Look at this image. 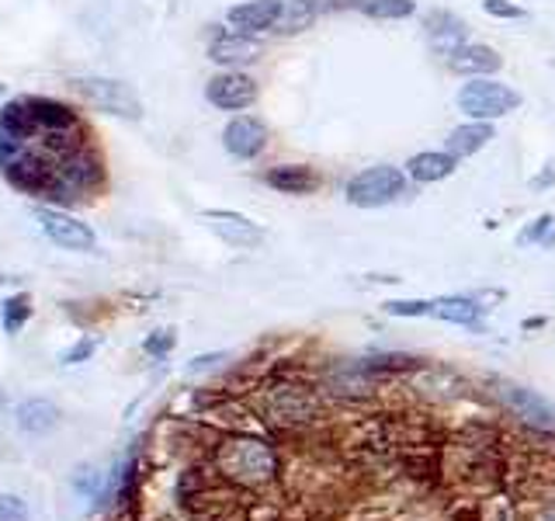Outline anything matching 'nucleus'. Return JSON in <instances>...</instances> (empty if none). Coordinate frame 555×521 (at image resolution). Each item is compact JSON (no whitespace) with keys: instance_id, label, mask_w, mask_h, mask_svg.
I'll use <instances>...</instances> for the list:
<instances>
[{"instance_id":"4468645a","label":"nucleus","mask_w":555,"mask_h":521,"mask_svg":"<svg viewBox=\"0 0 555 521\" xmlns=\"http://www.w3.org/2000/svg\"><path fill=\"white\" fill-rule=\"evenodd\" d=\"M264 185L274 188L278 195H312L323 178L309 164H278L264 170Z\"/></svg>"},{"instance_id":"f257e3e1","label":"nucleus","mask_w":555,"mask_h":521,"mask_svg":"<svg viewBox=\"0 0 555 521\" xmlns=\"http://www.w3.org/2000/svg\"><path fill=\"white\" fill-rule=\"evenodd\" d=\"M91 139L69 104L46 94L11 98L0 104V178L25 195L42 199L56 164Z\"/></svg>"},{"instance_id":"2f4dec72","label":"nucleus","mask_w":555,"mask_h":521,"mask_svg":"<svg viewBox=\"0 0 555 521\" xmlns=\"http://www.w3.org/2000/svg\"><path fill=\"white\" fill-rule=\"evenodd\" d=\"M4 94H8V87H4V84H0V101H4Z\"/></svg>"},{"instance_id":"393cba45","label":"nucleus","mask_w":555,"mask_h":521,"mask_svg":"<svg viewBox=\"0 0 555 521\" xmlns=\"http://www.w3.org/2000/svg\"><path fill=\"white\" fill-rule=\"evenodd\" d=\"M389 317H430V300H392L382 303Z\"/></svg>"},{"instance_id":"c85d7f7f","label":"nucleus","mask_w":555,"mask_h":521,"mask_svg":"<svg viewBox=\"0 0 555 521\" xmlns=\"http://www.w3.org/2000/svg\"><path fill=\"white\" fill-rule=\"evenodd\" d=\"M98 352V341L94 338H80L74 347H69V352H63V365H80V361H87V358H91Z\"/></svg>"},{"instance_id":"bb28decb","label":"nucleus","mask_w":555,"mask_h":521,"mask_svg":"<svg viewBox=\"0 0 555 521\" xmlns=\"http://www.w3.org/2000/svg\"><path fill=\"white\" fill-rule=\"evenodd\" d=\"M482 11L490 17H500V22H520V17H528V11L514 4V0H482Z\"/></svg>"},{"instance_id":"0eeeda50","label":"nucleus","mask_w":555,"mask_h":521,"mask_svg":"<svg viewBox=\"0 0 555 521\" xmlns=\"http://www.w3.org/2000/svg\"><path fill=\"white\" fill-rule=\"evenodd\" d=\"M35 219H39L42 233L63 251L91 254L98 247V233L91 230V226L80 223L77 216H69L66 208H60V205H39V208H35Z\"/></svg>"},{"instance_id":"7c9ffc66","label":"nucleus","mask_w":555,"mask_h":521,"mask_svg":"<svg viewBox=\"0 0 555 521\" xmlns=\"http://www.w3.org/2000/svg\"><path fill=\"white\" fill-rule=\"evenodd\" d=\"M555 185V161L545 167V170H538L534 178H531V191H545V188H552Z\"/></svg>"},{"instance_id":"5701e85b","label":"nucleus","mask_w":555,"mask_h":521,"mask_svg":"<svg viewBox=\"0 0 555 521\" xmlns=\"http://www.w3.org/2000/svg\"><path fill=\"white\" fill-rule=\"evenodd\" d=\"M31 317V295L28 292H14L0 303V323H4L8 334H17Z\"/></svg>"},{"instance_id":"cd10ccee","label":"nucleus","mask_w":555,"mask_h":521,"mask_svg":"<svg viewBox=\"0 0 555 521\" xmlns=\"http://www.w3.org/2000/svg\"><path fill=\"white\" fill-rule=\"evenodd\" d=\"M0 521H28V504L14 494H0Z\"/></svg>"},{"instance_id":"ddd939ff","label":"nucleus","mask_w":555,"mask_h":521,"mask_svg":"<svg viewBox=\"0 0 555 521\" xmlns=\"http://www.w3.org/2000/svg\"><path fill=\"white\" fill-rule=\"evenodd\" d=\"M285 0H243V4L225 11V22L243 35H260V31H274L278 17H282Z\"/></svg>"},{"instance_id":"a211bd4d","label":"nucleus","mask_w":555,"mask_h":521,"mask_svg":"<svg viewBox=\"0 0 555 521\" xmlns=\"http://www.w3.org/2000/svg\"><path fill=\"white\" fill-rule=\"evenodd\" d=\"M482 303L476 295H438V300H430V317H438L444 323H459V327H468V330H479V317H482Z\"/></svg>"},{"instance_id":"c756f323","label":"nucleus","mask_w":555,"mask_h":521,"mask_svg":"<svg viewBox=\"0 0 555 521\" xmlns=\"http://www.w3.org/2000/svg\"><path fill=\"white\" fill-rule=\"evenodd\" d=\"M219 361H225V355H222V352H216V355H198V358H191L188 372H191V376H198V372H208V369H216Z\"/></svg>"},{"instance_id":"9b49d317","label":"nucleus","mask_w":555,"mask_h":521,"mask_svg":"<svg viewBox=\"0 0 555 521\" xmlns=\"http://www.w3.org/2000/svg\"><path fill=\"white\" fill-rule=\"evenodd\" d=\"M222 147L236 161H257L268 150V126L257 115H233L222 129Z\"/></svg>"},{"instance_id":"f8f14e48","label":"nucleus","mask_w":555,"mask_h":521,"mask_svg":"<svg viewBox=\"0 0 555 521\" xmlns=\"http://www.w3.org/2000/svg\"><path fill=\"white\" fill-rule=\"evenodd\" d=\"M500 399L507 404L511 414H517L520 421L538 428V431H555V407L548 404L545 396H538L534 390H525V386H503L500 390Z\"/></svg>"},{"instance_id":"423d86ee","label":"nucleus","mask_w":555,"mask_h":521,"mask_svg":"<svg viewBox=\"0 0 555 521\" xmlns=\"http://www.w3.org/2000/svg\"><path fill=\"white\" fill-rule=\"evenodd\" d=\"M459 109L462 115H468L473 122H496L503 115H511L517 104H520V94L514 87L500 84V80H490V77H476L462 84L459 91Z\"/></svg>"},{"instance_id":"dca6fc26","label":"nucleus","mask_w":555,"mask_h":521,"mask_svg":"<svg viewBox=\"0 0 555 521\" xmlns=\"http://www.w3.org/2000/svg\"><path fill=\"white\" fill-rule=\"evenodd\" d=\"M459 170V156H451L448 150H424L413 153L406 161V178L416 185H438Z\"/></svg>"},{"instance_id":"a878e982","label":"nucleus","mask_w":555,"mask_h":521,"mask_svg":"<svg viewBox=\"0 0 555 521\" xmlns=\"http://www.w3.org/2000/svg\"><path fill=\"white\" fill-rule=\"evenodd\" d=\"M173 344H178V334H173L170 327H164V330H153V334L143 341L146 355H153V358H167V355L173 352Z\"/></svg>"},{"instance_id":"4be33fe9","label":"nucleus","mask_w":555,"mask_h":521,"mask_svg":"<svg viewBox=\"0 0 555 521\" xmlns=\"http://www.w3.org/2000/svg\"><path fill=\"white\" fill-rule=\"evenodd\" d=\"M351 8L375 22H403L416 14V0H351Z\"/></svg>"},{"instance_id":"20e7f679","label":"nucleus","mask_w":555,"mask_h":521,"mask_svg":"<svg viewBox=\"0 0 555 521\" xmlns=\"http://www.w3.org/2000/svg\"><path fill=\"white\" fill-rule=\"evenodd\" d=\"M69 87H74V94H80L91 109H98L104 115H115V118H126V122L143 118V101H139L135 87L126 80L91 74V77H74Z\"/></svg>"},{"instance_id":"6ab92c4d","label":"nucleus","mask_w":555,"mask_h":521,"mask_svg":"<svg viewBox=\"0 0 555 521\" xmlns=\"http://www.w3.org/2000/svg\"><path fill=\"white\" fill-rule=\"evenodd\" d=\"M14 417H17V428H22L25 434H49V431H56V424H60V407L52 404V399H46V396H31V399H22L17 404V410H14Z\"/></svg>"},{"instance_id":"7ed1b4c3","label":"nucleus","mask_w":555,"mask_h":521,"mask_svg":"<svg viewBox=\"0 0 555 521\" xmlns=\"http://www.w3.org/2000/svg\"><path fill=\"white\" fill-rule=\"evenodd\" d=\"M216 462L222 469V476H230L240 486H264L278 473V456L271 445L260 439H230L222 442L216 452Z\"/></svg>"},{"instance_id":"412c9836","label":"nucleus","mask_w":555,"mask_h":521,"mask_svg":"<svg viewBox=\"0 0 555 521\" xmlns=\"http://www.w3.org/2000/svg\"><path fill=\"white\" fill-rule=\"evenodd\" d=\"M320 11H323L320 0H285L282 17H278L274 31H278V35H299V31H306V28L317 25Z\"/></svg>"},{"instance_id":"473e14b6","label":"nucleus","mask_w":555,"mask_h":521,"mask_svg":"<svg viewBox=\"0 0 555 521\" xmlns=\"http://www.w3.org/2000/svg\"><path fill=\"white\" fill-rule=\"evenodd\" d=\"M0 282H8V278H4V275H0Z\"/></svg>"},{"instance_id":"39448f33","label":"nucleus","mask_w":555,"mask_h":521,"mask_svg":"<svg viewBox=\"0 0 555 521\" xmlns=\"http://www.w3.org/2000/svg\"><path fill=\"white\" fill-rule=\"evenodd\" d=\"M406 191V170H399L392 164H375L358 170L344 188V199L354 208H382L392 205Z\"/></svg>"},{"instance_id":"f3484780","label":"nucleus","mask_w":555,"mask_h":521,"mask_svg":"<svg viewBox=\"0 0 555 521\" xmlns=\"http://www.w3.org/2000/svg\"><path fill=\"white\" fill-rule=\"evenodd\" d=\"M448 66L455 69V74H468V77H490L503 66V56L496 49L482 46V42H465L459 46L455 52L448 56Z\"/></svg>"},{"instance_id":"9d476101","label":"nucleus","mask_w":555,"mask_h":521,"mask_svg":"<svg viewBox=\"0 0 555 521\" xmlns=\"http://www.w3.org/2000/svg\"><path fill=\"white\" fill-rule=\"evenodd\" d=\"M264 46L257 42V35H243L236 28H219L208 42V60L219 69H243L260 60Z\"/></svg>"},{"instance_id":"aec40b11","label":"nucleus","mask_w":555,"mask_h":521,"mask_svg":"<svg viewBox=\"0 0 555 521\" xmlns=\"http://www.w3.org/2000/svg\"><path fill=\"white\" fill-rule=\"evenodd\" d=\"M496 136V129H493V122H462L459 129H451L448 132V153L451 156H459V161H465V156H473V153H479V150H486L490 147V139Z\"/></svg>"},{"instance_id":"f03ea898","label":"nucleus","mask_w":555,"mask_h":521,"mask_svg":"<svg viewBox=\"0 0 555 521\" xmlns=\"http://www.w3.org/2000/svg\"><path fill=\"white\" fill-rule=\"evenodd\" d=\"M101 188H104V161H101V153L91 139V143L77 147L74 153H66L56 164V170H52L49 181H46L42 199L49 205L69 208L83 199H94Z\"/></svg>"},{"instance_id":"2eb2a0df","label":"nucleus","mask_w":555,"mask_h":521,"mask_svg":"<svg viewBox=\"0 0 555 521\" xmlns=\"http://www.w3.org/2000/svg\"><path fill=\"white\" fill-rule=\"evenodd\" d=\"M424 28H427L430 46L438 49L444 60H448L459 46H465V39H468V25L462 22L459 14H451V11H430V14L424 17Z\"/></svg>"},{"instance_id":"b1692460","label":"nucleus","mask_w":555,"mask_h":521,"mask_svg":"<svg viewBox=\"0 0 555 521\" xmlns=\"http://www.w3.org/2000/svg\"><path fill=\"white\" fill-rule=\"evenodd\" d=\"M517 243L520 247H531V243H542V247H552L555 243V216L545 213V216H534L525 230L517 233Z\"/></svg>"},{"instance_id":"1a4fd4ad","label":"nucleus","mask_w":555,"mask_h":521,"mask_svg":"<svg viewBox=\"0 0 555 521\" xmlns=\"http://www.w3.org/2000/svg\"><path fill=\"white\" fill-rule=\"evenodd\" d=\"M202 223L222 243H230V247H240V251H254V247L264 243V230H260V226L250 216L236 213V208H205Z\"/></svg>"},{"instance_id":"6e6552de","label":"nucleus","mask_w":555,"mask_h":521,"mask_svg":"<svg viewBox=\"0 0 555 521\" xmlns=\"http://www.w3.org/2000/svg\"><path fill=\"white\" fill-rule=\"evenodd\" d=\"M260 98V87L243 69H219L205 84V101L219 112H247Z\"/></svg>"}]
</instances>
